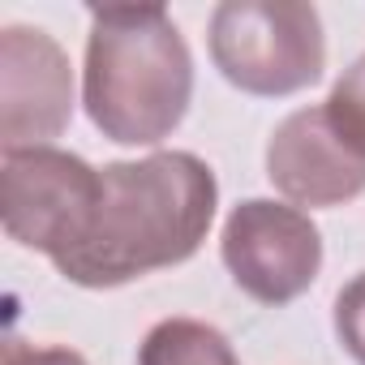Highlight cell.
<instances>
[{
    "label": "cell",
    "mask_w": 365,
    "mask_h": 365,
    "mask_svg": "<svg viewBox=\"0 0 365 365\" xmlns=\"http://www.w3.org/2000/svg\"><path fill=\"white\" fill-rule=\"evenodd\" d=\"M138 365H241L228 335L198 318H163L146 331Z\"/></svg>",
    "instance_id": "8"
},
{
    "label": "cell",
    "mask_w": 365,
    "mask_h": 365,
    "mask_svg": "<svg viewBox=\"0 0 365 365\" xmlns=\"http://www.w3.org/2000/svg\"><path fill=\"white\" fill-rule=\"evenodd\" d=\"M73 116V73L65 48L43 26L0 31V142L5 150L48 146Z\"/></svg>",
    "instance_id": "6"
},
{
    "label": "cell",
    "mask_w": 365,
    "mask_h": 365,
    "mask_svg": "<svg viewBox=\"0 0 365 365\" xmlns=\"http://www.w3.org/2000/svg\"><path fill=\"white\" fill-rule=\"evenodd\" d=\"M327 116L335 120V129L365 155V52L344 69V78L331 86L327 95Z\"/></svg>",
    "instance_id": "9"
},
{
    "label": "cell",
    "mask_w": 365,
    "mask_h": 365,
    "mask_svg": "<svg viewBox=\"0 0 365 365\" xmlns=\"http://www.w3.org/2000/svg\"><path fill=\"white\" fill-rule=\"evenodd\" d=\"M207 39L215 69L258 99L297 95L327 65L322 18L305 0H224L211 14Z\"/></svg>",
    "instance_id": "3"
},
{
    "label": "cell",
    "mask_w": 365,
    "mask_h": 365,
    "mask_svg": "<svg viewBox=\"0 0 365 365\" xmlns=\"http://www.w3.org/2000/svg\"><path fill=\"white\" fill-rule=\"evenodd\" d=\"M220 258L245 297L258 305H288L309 292L322 271V232L301 207L245 198L224 224Z\"/></svg>",
    "instance_id": "5"
},
{
    "label": "cell",
    "mask_w": 365,
    "mask_h": 365,
    "mask_svg": "<svg viewBox=\"0 0 365 365\" xmlns=\"http://www.w3.org/2000/svg\"><path fill=\"white\" fill-rule=\"evenodd\" d=\"M103 198V176L82 155L56 150V146H22L0 150V215L5 232L52 258V267L73 254Z\"/></svg>",
    "instance_id": "4"
},
{
    "label": "cell",
    "mask_w": 365,
    "mask_h": 365,
    "mask_svg": "<svg viewBox=\"0 0 365 365\" xmlns=\"http://www.w3.org/2000/svg\"><path fill=\"white\" fill-rule=\"evenodd\" d=\"M335 335H339L344 352L356 365H365V271L352 275L335 297Z\"/></svg>",
    "instance_id": "10"
},
{
    "label": "cell",
    "mask_w": 365,
    "mask_h": 365,
    "mask_svg": "<svg viewBox=\"0 0 365 365\" xmlns=\"http://www.w3.org/2000/svg\"><path fill=\"white\" fill-rule=\"evenodd\" d=\"M267 176L297 207H344L365 194V155L335 129L327 103H318L275 125Z\"/></svg>",
    "instance_id": "7"
},
{
    "label": "cell",
    "mask_w": 365,
    "mask_h": 365,
    "mask_svg": "<svg viewBox=\"0 0 365 365\" xmlns=\"http://www.w3.org/2000/svg\"><path fill=\"white\" fill-rule=\"evenodd\" d=\"M0 365H86V356L73 352V348H61V344H22V339H9Z\"/></svg>",
    "instance_id": "11"
},
{
    "label": "cell",
    "mask_w": 365,
    "mask_h": 365,
    "mask_svg": "<svg viewBox=\"0 0 365 365\" xmlns=\"http://www.w3.org/2000/svg\"><path fill=\"white\" fill-rule=\"evenodd\" d=\"M194 56L159 5L91 9L82 103L91 125L120 146H155L190 112Z\"/></svg>",
    "instance_id": "2"
},
{
    "label": "cell",
    "mask_w": 365,
    "mask_h": 365,
    "mask_svg": "<svg viewBox=\"0 0 365 365\" xmlns=\"http://www.w3.org/2000/svg\"><path fill=\"white\" fill-rule=\"evenodd\" d=\"M103 198L86 241L56 262L78 288H120L150 271L190 262L220 207V180L190 150L103 163Z\"/></svg>",
    "instance_id": "1"
}]
</instances>
